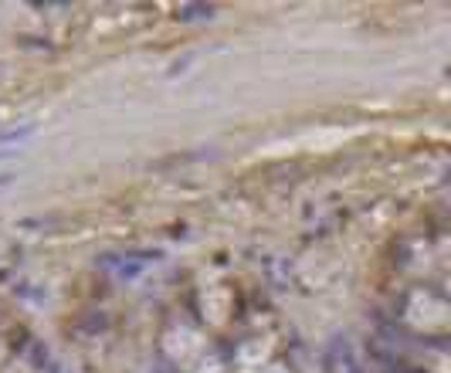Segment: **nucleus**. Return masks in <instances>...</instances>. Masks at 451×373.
I'll return each instance as SVG.
<instances>
[{
	"mask_svg": "<svg viewBox=\"0 0 451 373\" xmlns=\"http://www.w3.org/2000/svg\"><path fill=\"white\" fill-rule=\"evenodd\" d=\"M177 17H180L184 24H191V21H204V17L211 21V17H214V7H211V3H184V7L177 10Z\"/></svg>",
	"mask_w": 451,
	"mask_h": 373,
	"instance_id": "nucleus-1",
	"label": "nucleus"
},
{
	"mask_svg": "<svg viewBox=\"0 0 451 373\" xmlns=\"http://www.w3.org/2000/svg\"><path fill=\"white\" fill-rule=\"evenodd\" d=\"M31 136H34V125H21V129L0 132V143H24V139H31Z\"/></svg>",
	"mask_w": 451,
	"mask_h": 373,
	"instance_id": "nucleus-2",
	"label": "nucleus"
},
{
	"mask_svg": "<svg viewBox=\"0 0 451 373\" xmlns=\"http://www.w3.org/2000/svg\"><path fill=\"white\" fill-rule=\"evenodd\" d=\"M7 156H14V153H7V150H0V159H7Z\"/></svg>",
	"mask_w": 451,
	"mask_h": 373,
	"instance_id": "nucleus-4",
	"label": "nucleus"
},
{
	"mask_svg": "<svg viewBox=\"0 0 451 373\" xmlns=\"http://www.w3.org/2000/svg\"><path fill=\"white\" fill-rule=\"evenodd\" d=\"M7 184H14V173H0V186H7Z\"/></svg>",
	"mask_w": 451,
	"mask_h": 373,
	"instance_id": "nucleus-3",
	"label": "nucleus"
}]
</instances>
